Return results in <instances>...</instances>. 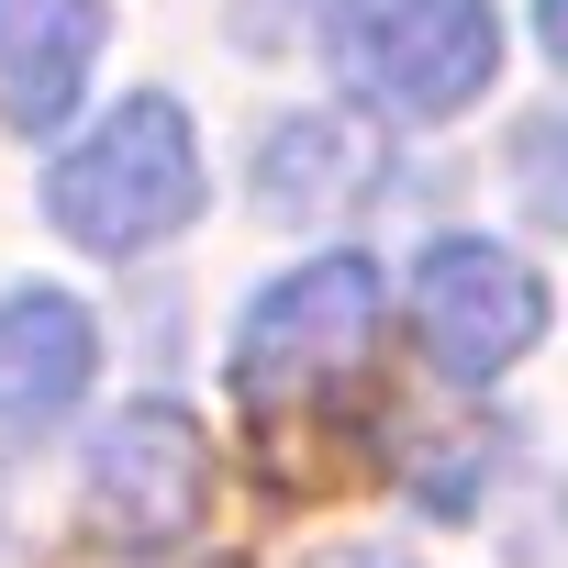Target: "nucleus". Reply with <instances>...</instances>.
Here are the masks:
<instances>
[{"mask_svg": "<svg viewBox=\"0 0 568 568\" xmlns=\"http://www.w3.org/2000/svg\"><path fill=\"white\" fill-rule=\"evenodd\" d=\"M201 134H190V112L168 101V90H134V101H112L68 156H57V179H45V223L68 234V245H90V256H145V245H168L190 212H201Z\"/></svg>", "mask_w": 568, "mask_h": 568, "instance_id": "1", "label": "nucleus"}, {"mask_svg": "<svg viewBox=\"0 0 568 568\" xmlns=\"http://www.w3.org/2000/svg\"><path fill=\"white\" fill-rule=\"evenodd\" d=\"M379 313H390V278H379V256H357V245L278 267L267 291L245 302V324H234V390H245L256 413H313V402H335V390L368 368Z\"/></svg>", "mask_w": 568, "mask_h": 568, "instance_id": "2", "label": "nucleus"}, {"mask_svg": "<svg viewBox=\"0 0 568 568\" xmlns=\"http://www.w3.org/2000/svg\"><path fill=\"white\" fill-rule=\"evenodd\" d=\"M335 79L368 123H457L501 79V12L490 0H346L335 12Z\"/></svg>", "mask_w": 568, "mask_h": 568, "instance_id": "3", "label": "nucleus"}, {"mask_svg": "<svg viewBox=\"0 0 568 568\" xmlns=\"http://www.w3.org/2000/svg\"><path fill=\"white\" fill-rule=\"evenodd\" d=\"M413 346L435 357V379H457V390H490V379H513L524 357H535V335H546V278L513 256V245H490V234H435L424 256H413Z\"/></svg>", "mask_w": 568, "mask_h": 568, "instance_id": "4", "label": "nucleus"}, {"mask_svg": "<svg viewBox=\"0 0 568 568\" xmlns=\"http://www.w3.org/2000/svg\"><path fill=\"white\" fill-rule=\"evenodd\" d=\"M79 513L101 546L123 557H168L179 535H201L212 513V435L179 413V402H123L90 457H79Z\"/></svg>", "mask_w": 568, "mask_h": 568, "instance_id": "5", "label": "nucleus"}, {"mask_svg": "<svg viewBox=\"0 0 568 568\" xmlns=\"http://www.w3.org/2000/svg\"><path fill=\"white\" fill-rule=\"evenodd\" d=\"M101 379V324L68 291H0V446H23L45 424L79 413V390Z\"/></svg>", "mask_w": 568, "mask_h": 568, "instance_id": "6", "label": "nucleus"}, {"mask_svg": "<svg viewBox=\"0 0 568 568\" xmlns=\"http://www.w3.org/2000/svg\"><path fill=\"white\" fill-rule=\"evenodd\" d=\"M101 0H0V123L57 134L101 68Z\"/></svg>", "mask_w": 568, "mask_h": 568, "instance_id": "7", "label": "nucleus"}, {"mask_svg": "<svg viewBox=\"0 0 568 568\" xmlns=\"http://www.w3.org/2000/svg\"><path fill=\"white\" fill-rule=\"evenodd\" d=\"M346 201H368V145L335 112H302V123H278L256 145V212L267 223H324Z\"/></svg>", "mask_w": 568, "mask_h": 568, "instance_id": "8", "label": "nucleus"}, {"mask_svg": "<svg viewBox=\"0 0 568 568\" xmlns=\"http://www.w3.org/2000/svg\"><path fill=\"white\" fill-rule=\"evenodd\" d=\"M513 190H524L535 223L568 234V112H535V123L513 134Z\"/></svg>", "mask_w": 568, "mask_h": 568, "instance_id": "9", "label": "nucleus"}, {"mask_svg": "<svg viewBox=\"0 0 568 568\" xmlns=\"http://www.w3.org/2000/svg\"><path fill=\"white\" fill-rule=\"evenodd\" d=\"M535 45H546V57L568 68V0H535Z\"/></svg>", "mask_w": 568, "mask_h": 568, "instance_id": "10", "label": "nucleus"}, {"mask_svg": "<svg viewBox=\"0 0 568 568\" xmlns=\"http://www.w3.org/2000/svg\"><path fill=\"white\" fill-rule=\"evenodd\" d=\"M313 568H402L390 546H335V557H313Z\"/></svg>", "mask_w": 568, "mask_h": 568, "instance_id": "11", "label": "nucleus"}, {"mask_svg": "<svg viewBox=\"0 0 568 568\" xmlns=\"http://www.w3.org/2000/svg\"><path fill=\"white\" fill-rule=\"evenodd\" d=\"M0 568H12V546H0Z\"/></svg>", "mask_w": 568, "mask_h": 568, "instance_id": "12", "label": "nucleus"}]
</instances>
